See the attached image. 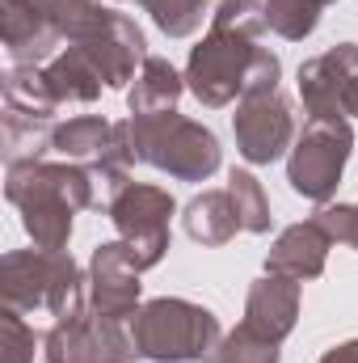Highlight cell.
Segmentation results:
<instances>
[{"mask_svg":"<svg viewBox=\"0 0 358 363\" xmlns=\"http://www.w3.org/2000/svg\"><path fill=\"white\" fill-rule=\"evenodd\" d=\"M312 220H316L333 241H342V245L358 250V203H325Z\"/></svg>","mask_w":358,"mask_h":363,"instance_id":"obj_25","label":"cell"},{"mask_svg":"<svg viewBox=\"0 0 358 363\" xmlns=\"http://www.w3.org/2000/svg\"><path fill=\"white\" fill-rule=\"evenodd\" d=\"M354 152V127L346 118H308L287 157V182L308 203H333L346 161Z\"/></svg>","mask_w":358,"mask_h":363,"instance_id":"obj_7","label":"cell"},{"mask_svg":"<svg viewBox=\"0 0 358 363\" xmlns=\"http://www.w3.org/2000/svg\"><path fill=\"white\" fill-rule=\"evenodd\" d=\"M329 4H337V0H329Z\"/></svg>","mask_w":358,"mask_h":363,"instance_id":"obj_28","label":"cell"},{"mask_svg":"<svg viewBox=\"0 0 358 363\" xmlns=\"http://www.w3.org/2000/svg\"><path fill=\"white\" fill-rule=\"evenodd\" d=\"M4 194L21 211L34 250H68L76 211L97 207V178L72 161H21L8 165Z\"/></svg>","mask_w":358,"mask_h":363,"instance_id":"obj_1","label":"cell"},{"mask_svg":"<svg viewBox=\"0 0 358 363\" xmlns=\"http://www.w3.org/2000/svg\"><path fill=\"white\" fill-rule=\"evenodd\" d=\"M135 338L131 321L105 317L97 308H85L76 317L51 321L42 338V363H135Z\"/></svg>","mask_w":358,"mask_h":363,"instance_id":"obj_9","label":"cell"},{"mask_svg":"<svg viewBox=\"0 0 358 363\" xmlns=\"http://www.w3.org/2000/svg\"><path fill=\"white\" fill-rule=\"evenodd\" d=\"M358 77V43H337L299 64V101L308 118H346V93Z\"/></svg>","mask_w":358,"mask_h":363,"instance_id":"obj_12","label":"cell"},{"mask_svg":"<svg viewBox=\"0 0 358 363\" xmlns=\"http://www.w3.org/2000/svg\"><path fill=\"white\" fill-rule=\"evenodd\" d=\"M185 93V77L169 60L148 55L127 89V106L131 114H156V110H178V97Z\"/></svg>","mask_w":358,"mask_h":363,"instance_id":"obj_17","label":"cell"},{"mask_svg":"<svg viewBox=\"0 0 358 363\" xmlns=\"http://www.w3.org/2000/svg\"><path fill=\"white\" fill-rule=\"evenodd\" d=\"M42 81L55 97V106H68V101H97L105 81L97 77L89 60L76 51V47H64L51 64H42Z\"/></svg>","mask_w":358,"mask_h":363,"instance_id":"obj_18","label":"cell"},{"mask_svg":"<svg viewBox=\"0 0 358 363\" xmlns=\"http://www.w3.org/2000/svg\"><path fill=\"white\" fill-rule=\"evenodd\" d=\"M299 300H304V287L299 279H287V274H262L253 287H249V300H245V325H253L258 334H266L274 342H282L295 321H299Z\"/></svg>","mask_w":358,"mask_h":363,"instance_id":"obj_15","label":"cell"},{"mask_svg":"<svg viewBox=\"0 0 358 363\" xmlns=\"http://www.w3.org/2000/svg\"><path fill=\"white\" fill-rule=\"evenodd\" d=\"M68 47H76L93 68H97V77L105 81V89H131L135 64L148 60V38H144V30H139L127 13H114V9H110V17L93 30L89 38L68 43Z\"/></svg>","mask_w":358,"mask_h":363,"instance_id":"obj_11","label":"cell"},{"mask_svg":"<svg viewBox=\"0 0 358 363\" xmlns=\"http://www.w3.org/2000/svg\"><path fill=\"white\" fill-rule=\"evenodd\" d=\"M0 300L17 313L64 321L89 308V274L68 250H13L0 258Z\"/></svg>","mask_w":358,"mask_h":363,"instance_id":"obj_3","label":"cell"},{"mask_svg":"<svg viewBox=\"0 0 358 363\" xmlns=\"http://www.w3.org/2000/svg\"><path fill=\"white\" fill-rule=\"evenodd\" d=\"M329 250H333V237L316 220L291 224L270 245L266 274H287V279H299V283L304 279H321L325 274V262H329Z\"/></svg>","mask_w":358,"mask_h":363,"instance_id":"obj_14","label":"cell"},{"mask_svg":"<svg viewBox=\"0 0 358 363\" xmlns=\"http://www.w3.org/2000/svg\"><path fill=\"white\" fill-rule=\"evenodd\" d=\"M4 89V110L13 114H25V118H38V123H51L55 118V97L42 81V64H13L0 81Z\"/></svg>","mask_w":358,"mask_h":363,"instance_id":"obj_19","label":"cell"},{"mask_svg":"<svg viewBox=\"0 0 358 363\" xmlns=\"http://www.w3.org/2000/svg\"><path fill=\"white\" fill-rule=\"evenodd\" d=\"M228 194H232V203H236V216H241V228L245 233H253V237H262L270 233V199L266 190H262V182L253 178L249 169H232L228 174Z\"/></svg>","mask_w":358,"mask_h":363,"instance_id":"obj_21","label":"cell"},{"mask_svg":"<svg viewBox=\"0 0 358 363\" xmlns=\"http://www.w3.org/2000/svg\"><path fill=\"white\" fill-rule=\"evenodd\" d=\"M173 211H178L173 194L165 186H152V182H127L105 203V216L118 228V241H127V250H131L139 271L161 267V258L169 250Z\"/></svg>","mask_w":358,"mask_h":363,"instance_id":"obj_8","label":"cell"},{"mask_svg":"<svg viewBox=\"0 0 358 363\" xmlns=\"http://www.w3.org/2000/svg\"><path fill=\"white\" fill-rule=\"evenodd\" d=\"M131 338L139 359L152 363H211L224 338L219 317L194 300L156 296L131 317Z\"/></svg>","mask_w":358,"mask_h":363,"instance_id":"obj_5","label":"cell"},{"mask_svg":"<svg viewBox=\"0 0 358 363\" xmlns=\"http://www.w3.org/2000/svg\"><path fill=\"white\" fill-rule=\"evenodd\" d=\"M282 77V60L258 47L249 34L232 30H207V38L185 60V89L194 93L207 110H224L249 93H274Z\"/></svg>","mask_w":358,"mask_h":363,"instance_id":"obj_2","label":"cell"},{"mask_svg":"<svg viewBox=\"0 0 358 363\" xmlns=\"http://www.w3.org/2000/svg\"><path fill=\"white\" fill-rule=\"evenodd\" d=\"M282 342H274L266 334H258L253 325H236L232 334H224L219 338V347H215V359L211 363H278L282 359V351H278Z\"/></svg>","mask_w":358,"mask_h":363,"instance_id":"obj_23","label":"cell"},{"mask_svg":"<svg viewBox=\"0 0 358 363\" xmlns=\"http://www.w3.org/2000/svg\"><path fill=\"white\" fill-rule=\"evenodd\" d=\"M232 135H236V152L249 165H270L295 144V110L278 89L249 93V97L236 101Z\"/></svg>","mask_w":358,"mask_h":363,"instance_id":"obj_10","label":"cell"},{"mask_svg":"<svg viewBox=\"0 0 358 363\" xmlns=\"http://www.w3.org/2000/svg\"><path fill=\"white\" fill-rule=\"evenodd\" d=\"M321 363H358V338H350V342H337V347H329V351L321 355Z\"/></svg>","mask_w":358,"mask_h":363,"instance_id":"obj_26","label":"cell"},{"mask_svg":"<svg viewBox=\"0 0 358 363\" xmlns=\"http://www.w3.org/2000/svg\"><path fill=\"white\" fill-rule=\"evenodd\" d=\"M181 228H185V237L198 241V245H228L236 233H245L228 186H224V190H202V194H194V199L185 203Z\"/></svg>","mask_w":358,"mask_h":363,"instance_id":"obj_16","label":"cell"},{"mask_svg":"<svg viewBox=\"0 0 358 363\" xmlns=\"http://www.w3.org/2000/svg\"><path fill=\"white\" fill-rule=\"evenodd\" d=\"M131 140L139 165H152L178 182H207L224 161L219 135L178 110L131 114Z\"/></svg>","mask_w":358,"mask_h":363,"instance_id":"obj_6","label":"cell"},{"mask_svg":"<svg viewBox=\"0 0 358 363\" xmlns=\"http://www.w3.org/2000/svg\"><path fill=\"white\" fill-rule=\"evenodd\" d=\"M139 267L127 250V241H101L89 258V308L105 313V317H118V321H131L139 313Z\"/></svg>","mask_w":358,"mask_h":363,"instance_id":"obj_13","label":"cell"},{"mask_svg":"<svg viewBox=\"0 0 358 363\" xmlns=\"http://www.w3.org/2000/svg\"><path fill=\"white\" fill-rule=\"evenodd\" d=\"M346 114L358 118V77H354V85H350V93H346Z\"/></svg>","mask_w":358,"mask_h":363,"instance_id":"obj_27","label":"cell"},{"mask_svg":"<svg viewBox=\"0 0 358 363\" xmlns=\"http://www.w3.org/2000/svg\"><path fill=\"white\" fill-rule=\"evenodd\" d=\"M325 4H329V0H266V21L278 38L304 43V38L321 26Z\"/></svg>","mask_w":358,"mask_h":363,"instance_id":"obj_20","label":"cell"},{"mask_svg":"<svg viewBox=\"0 0 358 363\" xmlns=\"http://www.w3.org/2000/svg\"><path fill=\"white\" fill-rule=\"evenodd\" d=\"M165 38H190L202 26V13L211 0H135Z\"/></svg>","mask_w":358,"mask_h":363,"instance_id":"obj_24","label":"cell"},{"mask_svg":"<svg viewBox=\"0 0 358 363\" xmlns=\"http://www.w3.org/2000/svg\"><path fill=\"white\" fill-rule=\"evenodd\" d=\"M110 17L101 0H0V34L13 64H51L59 43H81Z\"/></svg>","mask_w":358,"mask_h":363,"instance_id":"obj_4","label":"cell"},{"mask_svg":"<svg viewBox=\"0 0 358 363\" xmlns=\"http://www.w3.org/2000/svg\"><path fill=\"white\" fill-rule=\"evenodd\" d=\"M42 338L47 334H38L25 313L0 308V363H42Z\"/></svg>","mask_w":358,"mask_h":363,"instance_id":"obj_22","label":"cell"}]
</instances>
